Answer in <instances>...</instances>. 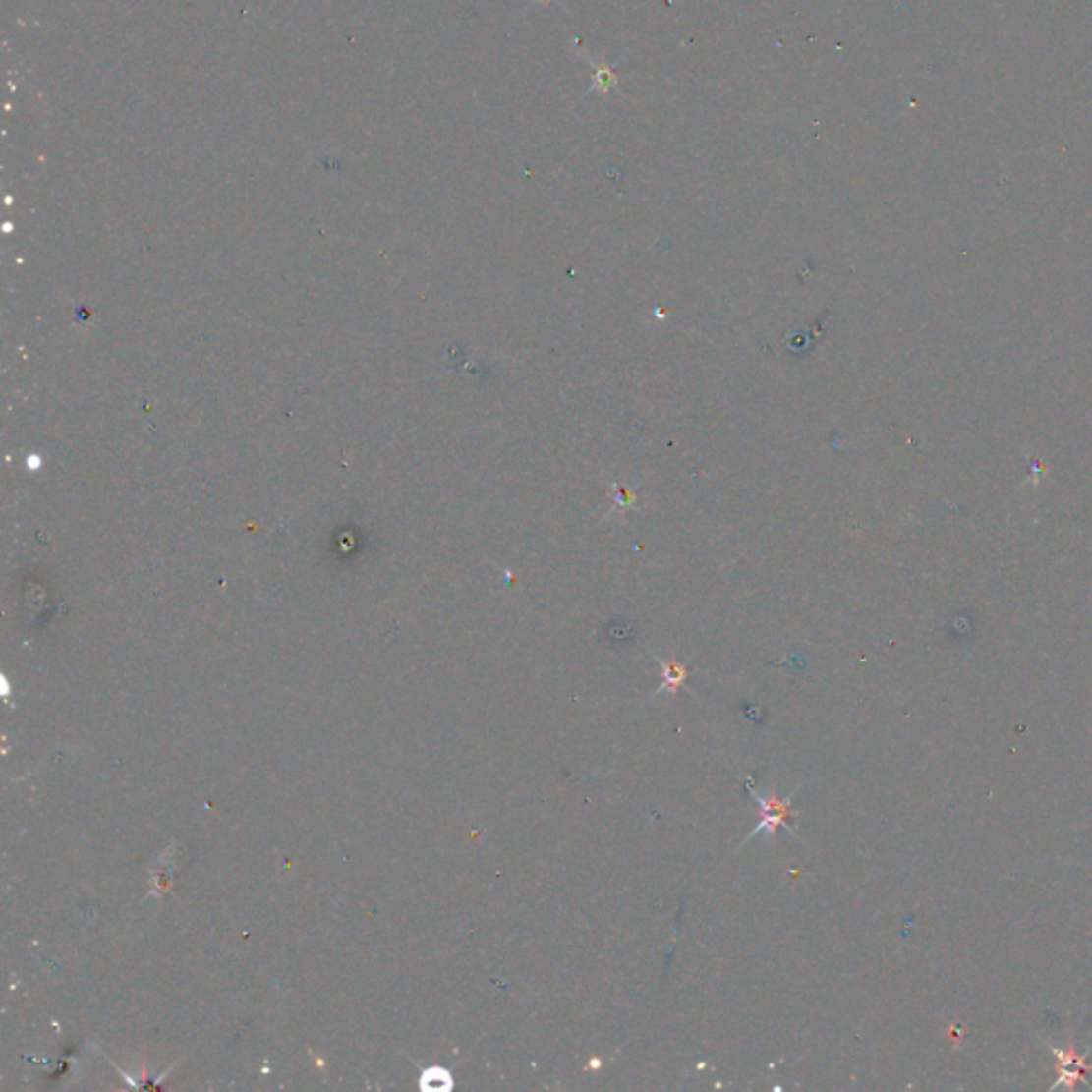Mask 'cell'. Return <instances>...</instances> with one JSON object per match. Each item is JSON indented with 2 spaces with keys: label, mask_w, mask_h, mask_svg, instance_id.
I'll use <instances>...</instances> for the list:
<instances>
[{
  "label": "cell",
  "mask_w": 1092,
  "mask_h": 1092,
  "mask_svg": "<svg viewBox=\"0 0 1092 1092\" xmlns=\"http://www.w3.org/2000/svg\"><path fill=\"white\" fill-rule=\"evenodd\" d=\"M614 84H617V73H614L612 69H608V67H598L596 69L594 87H598V90H602V92H606V90H610Z\"/></svg>",
  "instance_id": "obj_4"
},
{
  "label": "cell",
  "mask_w": 1092,
  "mask_h": 1092,
  "mask_svg": "<svg viewBox=\"0 0 1092 1092\" xmlns=\"http://www.w3.org/2000/svg\"><path fill=\"white\" fill-rule=\"evenodd\" d=\"M453 1086V1077L444 1069H430L423 1073V1088L427 1090H448Z\"/></svg>",
  "instance_id": "obj_2"
},
{
  "label": "cell",
  "mask_w": 1092,
  "mask_h": 1092,
  "mask_svg": "<svg viewBox=\"0 0 1092 1092\" xmlns=\"http://www.w3.org/2000/svg\"><path fill=\"white\" fill-rule=\"evenodd\" d=\"M751 792H753V787H751ZM753 796H756V802H758V807H760L762 813H760V822L756 826V831L749 834V838L758 836L760 833H767L769 836H773L779 826H787L789 833H794V828L787 824V818L796 815V811L789 807V800L794 798V794H789L787 800H779V798H776V794H771L769 798H764V796L753 792Z\"/></svg>",
  "instance_id": "obj_1"
},
{
  "label": "cell",
  "mask_w": 1092,
  "mask_h": 1092,
  "mask_svg": "<svg viewBox=\"0 0 1092 1092\" xmlns=\"http://www.w3.org/2000/svg\"><path fill=\"white\" fill-rule=\"evenodd\" d=\"M683 681H685V670L679 666V663L670 661V663H666V666H663V685L658 689V692L661 694L663 689L676 692V689L683 685Z\"/></svg>",
  "instance_id": "obj_3"
}]
</instances>
